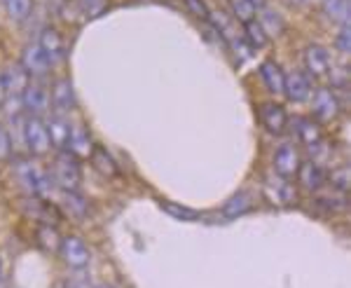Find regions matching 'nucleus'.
<instances>
[{"instance_id": "1", "label": "nucleus", "mask_w": 351, "mask_h": 288, "mask_svg": "<svg viewBox=\"0 0 351 288\" xmlns=\"http://www.w3.org/2000/svg\"><path fill=\"white\" fill-rule=\"evenodd\" d=\"M52 180L68 192H77V188H80V183H82L80 160H77L75 155H71L68 150L59 152L52 167Z\"/></svg>"}, {"instance_id": "2", "label": "nucleus", "mask_w": 351, "mask_h": 288, "mask_svg": "<svg viewBox=\"0 0 351 288\" xmlns=\"http://www.w3.org/2000/svg\"><path fill=\"white\" fill-rule=\"evenodd\" d=\"M14 173L16 180L21 183V188L31 192L33 197H49L52 195V178L47 176L45 171H40L38 167H33L31 162L19 160L14 165Z\"/></svg>"}, {"instance_id": "3", "label": "nucleus", "mask_w": 351, "mask_h": 288, "mask_svg": "<svg viewBox=\"0 0 351 288\" xmlns=\"http://www.w3.org/2000/svg\"><path fill=\"white\" fill-rule=\"evenodd\" d=\"M24 141L26 148L33 155H47L49 148H52V141H49V132L47 124L43 122V117L38 115H26L24 120Z\"/></svg>"}, {"instance_id": "4", "label": "nucleus", "mask_w": 351, "mask_h": 288, "mask_svg": "<svg viewBox=\"0 0 351 288\" xmlns=\"http://www.w3.org/2000/svg\"><path fill=\"white\" fill-rule=\"evenodd\" d=\"M54 59L49 56L38 43L26 45L24 54H21V69H24L31 77H43L47 75L49 69H52Z\"/></svg>"}, {"instance_id": "5", "label": "nucleus", "mask_w": 351, "mask_h": 288, "mask_svg": "<svg viewBox=\"0 0 351 288\" xmlns=\"http://www.w3.org/2000/svg\"><path fill=\"white\" fill-rule=\"evenodd\" d=\"M59 256L73 269H82L89 265V248L80 237H64L59 246Z\"/></svg>"}, {"instance_id": "6", "label": "nucleus", "mask_w": 351, "mask_h": 288, "mask_svg": "<svg viewBox=\"0 0 351 288\" xmlns=\"http://www.w3.org/2000/svg\"><path fill=\"white\" fill-rule=\"evenodd\" d=\"M311 112L319 122H332L339 112V101L330 89H319L311 101Z\"/></svg>"}, {"instance_id": "7", "label": "nucleus", "mask_w": 351, "mask_h": 288, "mask_svg": "<svg viewBox=\"0 0 351 288\" xmlns=\"http://www.w3.org/2000/svg\"><path fill=\"white\" fill-rule=\"evenodd\" d=\"M304 66H307V71L311 73V77H328L330 75V54H328L326 47H321V45H309L307 49H304Z\"/></svg>"}, {"instance_id": "8", "label": "nucleus", "mask_w": 351, "mask_h": 288, "mask_svg": "<svg viewBox=\"0 0 351 288\" xmlns=\"http://www.w3.org/2000/svg\"><path fill=\"white\" fill-rule=\"evenodd\" d=\"M265 195H267V200L271 202V204H279V206H291L298 202L295 188H293V185L281 176L269 178L267 183H265Z\"/></svg>"}, {"instance_id": "9", "label": "nucleus", "mask_w": 351, "mask_h": 288, "mask_svg": "<svg viewBox=\"0 0 351 288\" xmlns=\"http://www.w3.org/2000/svg\"><path fill=\"white\" fill-rule=\"evenodd\" d=\"M21 101H24L28 115H38L49 110V92L43 87L40 82H28V87L21 94Z\"/></svg>"}, {"instance_id": "10", "label": "nucleus", "mask_w": 351, "mask_h": 288, "mask_svg": "<svg viewBox=\"0 0 351 288\" xmlns=\"http://www.w3.org/2000/svg\"><path fill=\"white\" fill-rule=\"evenodd\" d=\"M28 73L19 66H10L8 71L0 73V92L10 94V96H21L24 94V89L28 87Z\"/></svg>"}, {"instance_id": "11", "label": "nucleus", "mask_w": 351, "mask_h": 288, "mask_svg": "<svg viewBox=\"0 0 351 288\" xmlns=\"http://www.w3.org/2000/svg\"><path fill=\"white\" fill-rule=\"evenodd\" d=\"M284 94L293 101V104H302V101H307L311 96L309 77L300 71L288 73V75L284 77Z\"/></svg>"}, {"instance_id": "12", "label": "nucleus", "mask_w": 351, "mask_h": 288, "mask_svg": "<svg viewBox=\"0 0 351 288\" xmlns=\"http://www.w3.org/2000/svg\"><path fill=\"white\" fill-rule=\"evenodd\" d=\"M260 122L269 134H284L288 127V115L279 104H263L260 106Z\"/></svg>"}, {"instance_id": "13", "label": "nucleus", "mask_w": 351, "mask_h": 288, "mask_svg": "<svg viewBox=\"0 0 351 288\" xmlns=\"http://www.w3.org/2000/svg\"><path fill=\"white\" fill-rule=\"evenodd\" d=\"M21 208H24L26 216H33L36 220H40L43 225H54L56 220H59V211H56L49 202H43L40 197L21 200Z\"/></svg>"}, {"instance_id": "14", "label": "nucleus", "mask_w": 351, "mask_h": 288, "mask_svg": "<svg viewBox=\"0 0 351 288\" xmlns=\"http://www.w3.org/2000/svg\"><path fill=\"white\" fill-rule=\"evenodd\" d=\"M66 150L71 152V155H75L77 160H80V157L92 155L94 143H92V136H89V132H87L84 124H71V136H68Z\"/></svg>"}, {"instance_id": "15", "label": "nucleus", "mask_w": 351, "mask_h": 288, "mask_svg": "<svg viewBox=\"0 0 351 288\" xmlns=\"http://www.w3.org/2000/svg\"><path fill=\"white\" fill-rule=\"evenodd\" d=\"M300 169V155L293 145H281L274 155V171L279 173L281 178H291L293 173H298Z\"/></svg>"}, {"instance_id": "16", "label": "nucleus", "mask_w": 351, "mask_h": 288, "mask_svg": "<svg viewBox=\"0 0 351 288\" xmlns=\"http://www.w3.org/2000/svg\"><path fill=\"white\" fill-rule=\"evenodd\" d=\"M49 101H52V106L59 112H68L75 108V92H73L71 80H66V77L56 80L52 87V94H49Z\"/></svg>"}, {"instance_id": "17", "label": "nucleus", "mask_w": 351, "mask_h": 288, "mask_svg": "<svg viewBox=\"0 0 351 288\" xmlns=\"http://www.w3.org/2000/svg\"><path fill=\"white\" fill-rule=\"evenodd\" d=\"M298 178H300V183L311 192L321 190L326 185V171L316 165V162H300Z\"/></svg>"}, {"instance_id": "18", "label": "nucleus", "mask_w": 351, "mask_h": 288, "mask_svg": "<svg viewBox=\"0 0 351 288\" xmlns=\"http://www.w3.org/2000/svg\"><path fill=\"white\" fill-rule=\"evenodd\" d=\"M47 124V132H49V141H52V148H59V150H66L68 145V136H71V124L68 120H64L61 115H54L49 117Z\"/></svg>"}, {"instance_id": "19", "label": "nucleus", "mask_w": 351, "mask_h": 288, "mask_svg": "<svg viewBox=\"0 0 351 288\" xmlns=\"http://www.w3.org/2000/svg\"><path fill=\"white\" fill-rule=\"evenodd\" d=\"M260 77H263L265 87L269 89L271 94H284V71L279 69V64L274 61H265L260 66Z\"/></svg>"}, {"instance_id": "20", "label": "nucleus", "mask_w": 351, "mask_h": 288, "mask_svg": "<svg viewBox=\"0 0 351 288\" xmlns=\"http://www.w3.org/2000/svg\"><path fill=\"white\" fill-rule=\"evenodd\" d=\"M295 134L298 139L302 141L307 148H311V145H316L319 141H324V134H321V127L316 124L314 120H309V117H295Z\"/></svg>"}, {"instance_id": "21", "label": "nucleus", "mask_w": 351, "mask_h": 288, "mask_svg": "<svg viewBox=\"0 0 351 288\" xmlns=\"http://www.w3.org/2000/svg\"><path fill=\"white\" fill-rule=\"evenodd\" d=\"M89 160H92V165H94L96 171L104 173V176L112 178V176H117V173H120V169H117L115 160H112V157L104 148H99V145H94V150H92V155H89Z\"/></svg>"}, {"instance_id": "22", "label": "nucleus", "mask_w": 351, "mask_h": 288, "mask_svg": "<svg viewBox=\"0 0 351 288\" xmlns=\"http://www.w3.org/2000/svg\"><path fill=\"white\" fill-rule=\"evenodd\" d=\"M38 45L47 52L52 59H56V56H64V38H61V33L56 31V28H45V31L40 33V40H38Z\"/></svg>"}, {"instance_id": "23", "label": "nucleus", "mask_w": 351, "mask_h": 288, "mask_svg": "<svg viewBox=\"0 0 351 288\" xmlns=\"http://www.w3.org/2000/svg\"><path fill=\"white\" fill-rule=\"evenodd\" d=\"M3 5L14 21H26L33 12V0H3Z\"/></svg>"}, {"instance_id": "24", "label": "nucleus", "mask_w": 351, "mask_h": 288, "mask_svg": "<svg viewBox=\"0 0 351 288\" xmlns=\"http://www.w3.org/2000/svg\"><path fill=\"white\" fill-rule=\"evenodd\" d=\"M258 24L263 26V31L267 33V36H279V33L286 28L284 19H281L279 14L271 12V10H265V8H263V12H260V21H258Z\"/></svg>"}, {"instance_id": "25", "label": "nucleus", "mask_w": 351, "mask_h": 288, "mask_svg": "<svg viewBox=\"0 0 351 288\" xmlns=\"http://www.w3.org/2000/svg\"><path fill=\"white\" fill-rule=\"evenodd\" d=\"M324 8L330 19L339 21L342 26L349 24V0H324Z\"/></svg>"}, {"instance_id": "26", "label": "nucleus", "mask_w": 351, "mask_h": 288, "mask_svg": "<svg viewBox=\"0 0 351 288\" xmlns=\"http://www.w3.org/2000/svg\"><path fill=\"white\" fill-rule=\"evenodd\" d=\"M38 244H40L45 251H56V253H59L61 237H59V232H56L54 225H40V230H38Z\"/></svg>"}, {"instance_id": "27", "label": "nucleus", "mask_w": 351, "mask_h": 288, "mask_svg": "<svg viewBox=\"0 0 351 288\" xmlns=\"http://www.w3.org/2000/svg\"><path fill=\"white\" fill-rule=\"evenodd\" d=\"M230 8H232V14L239 24H248V21L256 19L258 10L253 8L251 0H230Z\"/></svg>"}, {"instance_id": "28", "label": "nucleus", "mask_w": 351, "mask_h": 288, "mask_svg": "<svg viewBox=\"0 0 351 288\" xmlns=\"http://www.w3.org/2000/svg\"><path fill=\"white\" fill-rule=\"evenodd\" d=\"M248 208H251V195H248V192H239V195H234L228 202V204H225L223 213L228 218H234V216H241V213H246Z\"/></svg>"}, {"instance_id": "29", "label": "nucleus", "mask_w": 351, "mask_h": 288, "mask_svg": "<svg viewBox=\"0 0 351 288\" xmlns=\"http://www.w3.org/2000/svg\"><path fill=\"white\" fill-rule=\"evenodd\" d=\"M64 206L68 208V211L73 213L75 218H84L89 213V204L87 200H82L77 192H68L64 190Z\"/></svg>"}, {"instance_id": "30", "label": "nucleus", "mask_w": 351, "mask_h": 288, "mask_svg": "<svg viewBox=\"0 0 351 288\" xmlns=\"http://www.w3.org/2000/svg\"><path fill=\"white\" fill-rule=\"evenodd\" d=\"M243 31H246V40H248V47H265L267 45V33L263 31V26L258 24L256 19L243 24Z\"/></svg>"}, {"instance_id": "31", "label": "nucleus", "mask_w": 351, "mask_h": 288, "mask_svg": "<svg viewBox=\"0 0 351 288\" xmlns=\"http://www.w3.org/2000/svg\"><path fill=\"white\" fill-rule=\"evenodd\" d=\"M162 208L169 213V216L185 220V223H195V220H199V211L188 208V206H178V204H173V202H162Z\"/></svg>"}, {"instance_id": "32", "label": "nucleus", "mask_w": 351, "mask_h": 288, "mask_svg": "<svg viewBox=\"0 0 351 288\" xmlns=\"http://www.w3.org/2000/svg\"><path fill=\"white\" fill-rule=\"evenodd\" d=\"M330 185L335 188L337 192H347L349 190V169L347 167H339L335 171L330 173Z\"/></svg>"}, {"instance_id": "33", "label": "nucleus", "mask_w": 351, "mask_h": 288, "mask_svg": "<svg viewBox=\"0 0 351 288\" xmlns=\"http://www.w3.org/2000/svg\"><path fill=\"white\" fill-rule=\"evenodd\" d=\"M84 16H99L106 10V0H77Z\"/></svg>"}, {"instance_id": "34", "label": "nucleus", "mask_w": 351, "mask_h": 288, "mask_svg": "<svg viewBox=\"0 0 351 288\" xmlns=\"http://www.w3.org/2000/svg\"><path fill=\"white\" fill-rule=\"evenodd\" d=\"M185 5H188V10L197 16V19H202V21L211 19V12H208V8H206L204 0H185Z\"/></svg>"}, {"instance_id": "35", "label": "nucleus", "mask_w": 351, "mask_h": 288, "mask_svg": "<svg viewBox=\"0 0 351 288\" xmlns=\"http://www.w3.org/2000/svg\"><path fill=\"white\" fill-rule=\"evenodd\" d=\"M337 47H339V52H342V54H349V49H351L349 24H347V26H342V31H339V36H337Z\"/></svg>"}, {"instance_id": "36", "label": "nucleus", "mask_w": 351, "mask_h": 288, "mask_svg": "<svg viewBox=\"0 0 351 288\" xmlns=\"http://www.w3.org/2000/svg\"><path fill=\"white\" fill-rule=\"evenodd\" d=\"M12 152V143H10V136L0 129V162H5Z\"/></svg>"}, {"instance_id": "37", "label": "nucleus", "mask_w": 351, "mask_h": 288, "mask_svg": "<svg viewBox=\"0 0 351 288\" xmlns=\"http://www.w3.org/2000/svg\"><path fill=\"white\" fill-rule=\"evenodd\" d=\"M66 288H89V284H87V281L71 279V281H66Z\"/></svg>"}, {"instance_id": "38", "label": "nucleus", "mask_w": 351, "mask_h": 288, "mask_svg": "<svg viewBox=\"0 0 351 288\" xmlns=\"http://www.w3.org/2000/svg\"><path fill=\"white\" fill-rule=\"evenodd\" d=\"M251 3H253V8H256V10H263L265 5H267V0H251Z\"/></svg>"}, {"instance_id": "39", "label": "nucleus", "mask_w": 351, "mask_h": 288, "mask_svg": "<svg viewBox=\"0 0 351 288\" xmlns=\"http://www.w3.org/2000/svg\"><path fill=\"white\" fill-rule=\"evenodd\" d=\"M0 284H3V261H0Z\"/></svg>"}, {"instance_id": "40", "label": "nucleus", "mask_w": 351, "mask_h": 288, "mask_svg": "<svg viewBox=\"0 0 351 288\" xmlns=\"http://www.w3.org/2000/svg\"><path fill=\"white\" fill-rule=\"evenodd\" d=\"M94 288H112V286H108V284H101V286H94Z\"/></svg>"}]
</instances>
